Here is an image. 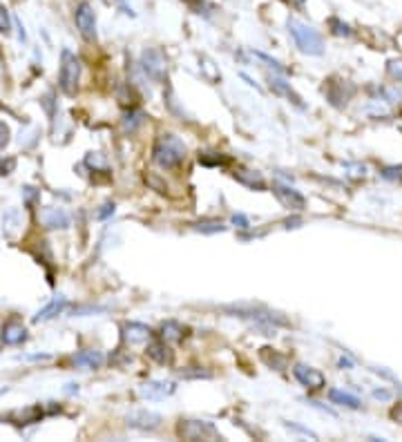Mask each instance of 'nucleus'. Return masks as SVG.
Instances as JSON below:
<instances>
[{"label": "nucleus", "instance_id": "obj_30", "mask_svg": "<svg viewBox=\"0 0 402 442\" xmlns=\"http://www.w3.org/2000/svg\"><path fill=\"white\" fill-rule=\"evenodd\" d=\"M380 175H383V179H387V181L402 183V166H387L380 170Z\"/></svg>", "mask_w": 402, "mask_h": 442}, {"label": "nucleus", "instance_id": "obj_35", "mask_svg": "<svg viewBox=\"0 0 402 442\" xmlns=\"http://www.w3.org/2000/svg\"><path fill=\"white\" fill-rule=\"evenodd\" d=\"M252 56H257L259 61H264V63H268V68H273L275 72H280V74H284V72H287V70H284V68L280 65V63H278V61H273L271 56H266V54H262V52H252Z\"/></svg>", "mask_w": 402, "mask_h": 442}, {"label": "nucleus", "instance_id": "obj_12", "mask_svg": "<svg viewBox=\"0 0 402 442\" xmlns=\"http://www.w3.org/2000/svg\"><path fill=\"white\" fill-rule=\"evenodd\" d=\"M177 386L172 382H145L141 384L139 395L147 397V400H163V397L172 395Z\"/></svg>", "mask_w": 402, "mask_h": 442}, {"label": "nucleus", "instance_id": "obj_23", "mask_svg": "<svg viewBox=\"0 0 402 442\" xmlns=\"http://www.w3.org/2000/svg\"><path fill=\"white\" fill-rule=\"evenodd\" d=\"M199 164L206 168H219V166H228L230 157L221 152H199Z\"/></svg>", "mask_w": 402, "mask_h": 442}, {"label": "nucleus", "instance_id": "obj_25", "mask_svg": "<svg viewBox=\"0 0 402 442\" xmlns=\"http://www.w3.org/2000/svg\"><path fill=\"white\" fill-rule=\"evenodd\" d=\"M195 230H201V232H221L226 228L224 223H221L219 219H204V221H197L193 226Z\"/></svg>", "mask_w": 402, "mask_h": 442}, {"label": "nucleus", "instance_id": "obj_38", "mask_svg": "<svg viewBox=\"0 0 402 442\" xmlns=\"http://www.w3.org/2000/svg\"><path fill=\"white\" fill-rule=\"evenodd\" d=\"M389 418H391V420H394V423L402 425V400H400L398 404H394V407H391V411H389Z\"/></svg>", "mask_w": 402, "mask_h": 442}, {"label": "nucleus", "instance_id": "obj_8", "mask_svg": "<svg viewBox=\"0 0 402 442\" xmlns=\"http://www.w3.org/2000/svg\"><path fill=\"white\" fill-rule=\"evenodd\" d=\"M293 375H295V380H298L302 386H306V389H311V391H320V389H324V386H326L324 373L313 369V366L295 364L293 366Z\"/></svg>", "mask_w": 402, "mask_h": 442}, {"label": "nucleus", "instance_id": "obj_7", "mask_svg": "<svg viewBox=\"0 0 402 442\" xmlns=\"http://www.w3.org/2000/svg\"><path fill=\"white\" fill-rule=\"evenodd\" d=\"M125 425L139 431H156L163 425V418L154 411H147V409H136L125 416Z\"/></svg>", "mask_w": 402, "mask_h": 442}, {"label": "nucleus", "instance_id": "obj_41", "mask_svg": "<svg viewBox=\"0 0 402 442\" xmlns=\"http://www.w3.org/2000/svg\"><path fill=\"white\" fill-rule=\"evenodd\" d=\"M25 199H27V206H34V201H36L34 188H25Z\"/></svg>", "mask_w": 402, "mask_h": 442}, {"label": "nucleus", "instance_id": "obj_42", "mask_svg": "<svg viewBox=\"0 0 402 442\" xmlns=\"http://www.w3.org/2000/svg\"><path fill=\"white\" fill-rule=\"evenodd\" d=\"M373 397H378V400H389L391 393L389 391H383V389H376L373 391Z\"/></svg>", "mask_w": 402, "mask_h": 442}, {"label": "nucleus", "instance_id": "obj_29", "mask_svg": "<svg viewBox=\"0 0 402 442\" xmlns=\"http://www.w3.org/2000/svg\"><path fill=\"white\" fill-rule=\"evenodd\" d=\"M201 63H204V65H201V70H204V77L208 79V81H219L221 79V74H219V70L215 68V63L210 61V58H201Z\"/></svg>", "mask_w": 402, "mask_h": 442}, {"label": "nucleus", "instance_id": "obj_40", "mask_svg": "<svg viewBox=\"0 0 402 442\" xmlns=\"http://www.w3.org/2000/svg\"><path fill=\"white\" fill-rule=\"evenodd\" d=\"M114 208L116 206H114V203H110V201L103 203V208L99 210V219H105V217H110V214H114Z\"/></svg>", "mask_w": 402, "mask_h": 442}, {"label": "nucleus", "instance_id": "obj_15", "mask_svg": "<svg viewBox=\"0 0 402 442\" xmlns=\"http://www.w3.org/2000/svg\"><path fill=\"white\" fill-rule=\"evenodd\" d=\"M232 179H235L237 183H241V186L250 188V190H266V181H264V177L255 170L237 168L235 172H232Z\"/></svg>", "mask_w": 402, "mask_h": 442}, {"label": "nucleus", "instance_id": "obj_11", "mask_svg": "<svg viewBox=\"0 0 402 442\" xmlns=\"http://www.w3.org/2000/svg\"><path fill=\"white\" fill-rule=\"evenodd\" d=\"M123 342L125 344H130V347H136V344H143L152 338V331L147 329L145 324H139V322H125L123 329Z\"/></svg>", "mask_w": 402, "mask_h": 442}, {"label": "nucleus", "instance_id": "obj_1", "mask_svg": "<svg viewBox=\"0 0 402 442\" xmlns=\"http://www.w3.org/2000/svg\"><path fill=\"white\" fill-rule=\"evenodd\" d=\"M186 159V143L177 134H161L154 141L152 161L163 170H175L184 164Z\"/></svg>", "mask_w": 402, "mask_h": 442}, {"label": "nucleus", "instance_id": "obj_19", "mask_svg": "<svg viewBox=\"0 0 402 442\" xmlns=\"http://www.w3.org/2000/svg\"><path fill=\"white\" fill-rule=\"evenodd\" d=\"M159 336L166 342H184V338L188 336V329L179 324V322H166Z\"/></svg>", "mask_w": 402, "mask_h": 442}, {"label": "nucleus", "instance_id": "obj_34", "mask_svg": "<svg viewBox=\"0 0 402 442\" xmlns=\"http://www.w3.org/2000/svg\"><path fill=\"white\" fill-rule=\"evenodd\" d=\"M86 164H88V166H92L94 170H97V168L105 170V157H103L101 152H92V155H88Z\"/></svg>", "mask_w": 402, "mask_h": 442}, {"label": "nucleus", "instance_id": "obj_5", "mask_svg": "<svg viewBox=\"0 0 402 442\" xmlns=\"http://www.w3.org/2000/svg\"><path fill=\"white\" fill-rule=\"evenodd\" d=\"M74 23H77V29L86 40L97 38V14H94V7L88 0H83V3L74 7Z\"/></svg>", "mask_w": 402, "mask_h": 442}, {"label": "nucleus", "instance_id": "obj_21", "mask_svg": "<svg viewBox=\"0 0 402 442\" xmlns=\"http://www.w3.org/2000/svg\"><path fill=\"white\" fill-rule=\"evenodd\" d=\"M65 306H67V299L65 297H56L54 301H49L43 310H38V315L34 317V322H47L51 317H56L58 313H63V308H65Z\"/></svg>", "mask_w": 402, "mask_h": 442}, {"label": "nucleus", "instance_id": "obj_10", "mask_svg": "<svg viewBox=\"0 0 402 442\" xmlns=\"http://www.w3.org/2000/svg\"><path fill=\"white\" fill-rule=\"evenodd\" d=\"M324 92H326V99L331 101V105L342 107V105H346L348 99L353 96L355 88H353L351 83H346V81H337V83H335V81H329V85L324 88Z\"/></svg>", "mask_w": 402, "mask_h": 442}, {"label": "nucleus", "instance_id": "obj_13", "mask_svg": "<svg viewBox=\"0 0 402 442\" xmlns=\"http://www.w3.org/2000/svg\"><path fill=\"white\" fill-rule=\"evenodd\" d=\"M268 83H271V90L278 94V96H282V99H287L289 103H293L295 107H304V103H302V96L295 92L293 88H291V83H287L284 79H280V77H268Z\"/></svg>", "mask_w": 402, "mask_h": 442}, {"label": "nucleus", "instance_id": "obj_6", "mask_svg": "<svg viewBox=\"0 0 402 442\" xmlns=\"http://www.w3.org/2000/svg\"><path fill=\"white\" fill-rule=\"evenodd\" d=\"M141 68H143V72H145L152 81L163 83V79H166V70H168V63H166L163 52L156 49V47H147V49H143V54H141Z\"/></svg>", "mask_w": 402, "mask_h": 442}, {"label": "nucleus", "instance_id": "obj_37", "mask_svg": "<svg viewBox=\"0 0 402 442\" xmlns=\"http://www.w3.org/2000/svg\"><path fill=\"white\" fill-rule=\"evenodd\" d=\"M232 223H235L237 228H241V230L250 228V219L246 217V214H235V217H232Z\"/></svg>", "mask_w": 402, "mask_h": 442}, {"label": "nucleus", "instance_id": "obj_17", "mask_svg": "<svg viewBox=\"0 0 402 442\" xmlns=\"http://www.w3.org/2000/svg\"><path fill=\"white\" fill-rule=\"evenodd\" d=\"M145 353H147V358L154 360V362H159V364H172V358H175L166 340H154V342H150V344H147Z\"/></svg>", "mask_w": 402, "mask_h": 442}, {"label": "nucleus", "instance_id": "obj_20", "mask_svg": "<svg viewBox=\"0 0 402 442\" xmlns=\"http://www.w3.org/2000/svg\"><path fill=\"white\" fill-rule=\"evenodd\" d=\"M40 418H43V409L40 407H27L12 413V420L16 425H31V423H38Z\"/></svg>", "mask_w": 402, "mask_h": 442}, {"label": "nucleus", "instance_id": "obj_9", "mask_svg": "<svg viewBox=\"0 0 402 442\" xmlns=\"http://www.w3.org/2000/svg\"><path fill=\"white\" fill-rule=\"evenodd\" d=\"M273 195L278 197V201L282 203L287 210H293V212H300L306 208V199L302 192H298L295 188L291 186H282V183H275L273 186Z\"/></svg>", "mask_w": 402, "mask_h": 442}, {"label": "nucleus", "instance_id": "obj_18", "mask_svg": "<svg viewBox=\"0 0 402 442\" xmlns=\"http://www.w3.org/2000/svg\"><path fill=\"white\" fill-rule=\"evenodd\" d=\"M74 366H83V369H99L103 364L101 351H81L79 355H74Z\"/></svg>", "mask_w": 402, "mask_h": 442}, {"label": "nucleus", "instance_id": "obj_4", "mask_svg": "<svg viewBox=\"0 0 402 442\" xmlns=\"http://www.w3.org/2000/svg\"><path fill=\"white\" fill-rule=\"evenodd\" d=\"M177 436L184 440H221L217 427L204 420H182L177 425Z\"/></svg>", "mask_w": 402, "mask_h": 442}, {"label": "nucleus", "instance_id": "obj_36", "mask_svg": "<svg viewBox=\"0 0 402 442\" xmlns=\"http://www.w3.org/2000/svg\"><path fill=\"white\" fill-rule=\"evenodd\" d=\"M9 136H12V132H9L7 123L0 121V150H5L9 145Z\"/></svg>", "mask_w": 402, "mask_h": 442}, {"label": "nucleus", "instance_id": "obj_14", "mask_svg": "<svg viewBox=\"0 0 402 442\" xmlns=\"http://www.w3.org/2000/svg\"><path fill=\"white\" fill-rule=\"evenodd\" d=\"M27 338V329L20 319H9L3 324V342L9 344V347H16V344L25 342Z\"/></svg>", "mask_w": 402, "mask_h": 442}, {"label": "nucleus", "instance_id": "obj_2", "mask_svg": "<svg viewBox=\"0 0 402 442\" xmlns=\"http://www.w3.org/2000/svg\"><path fill=\"white\" fill-rule=\"evenodd\" d=\"M289 31L295 40V45H298L304 54H311V56H320V54H324V38L315 27L302 23L298 18H289Z\"/></svg>", "mask_w": 402, "mask_h": 442}, {"label": "nucleus", "instance_id": "obj_26", "mask_svg": "<svg viewBox=\"0 0 402 442\" xmlns=\"http://www.w3.org/2000/svg\"><path fill=\"white\" fill-rule=\"evenodd\" d=\"M259 355H262V360H264V362H266L268 366H273V369H278V371L282 369L284 364H287V358H284V355H278L275 351H273V358H271V353H268L266 349H262V353H259Z\"/></svg>", "mask_w": 402, "mask_h": 442}, {"label": "nucleus", "instance_id": "obj_24", "mask_svg": "<svg viewBox=\"0 0 402 442\" xmlns=\"http://www.w3.org/2000/svg\"><path fill=\"white\" fill-rule=\"evenodd\" d=\"M184 5H188L190 12H195V14H204V16H210L217 9L215 3H210V0H182Z\"/></svg>", "mask_w": 402, "mask_h": 442}, {"label": "nucleus", "instance_id": "obj_31", "mask_svg": "<svg viewBox=\"0 0 402 442\" xmlns=\"http://www.w3.org/2000/svg\"><path fill=\"white\" fill-rule=\"evenodd\" d=\"M12 31V16H9V9L0 3V34H9Z\"/></svg>", "mask_w": 402, "mask_h": 442}, {"label": "nucleus", "instance_id": "obj_39", "mask_svg": "<svg viewBox=\"0 0 402 442\" xmlns=\"http://www.w3.org/2000/svg\"><path fill=\"white\" fill-rule=\"evenodd\" d=\"M145 183H150L152 188H156V192H166L168 190V186H163V183L159 181L154 175H145Z\"/></svg>", "mask_w": 402, "mask_h": 442}, {"label": "nucleus", "instance_id": "obj_3", "mask_svg": "<svg viewBox=\"0 0 402 442\" xmlns=\"http://www.w3.org/2000/svg\"><path fill=\"white\" fill-rule=\"evenodd\" d=\"M79 79H81V61L77 54L70 49H63L61 54V74H58V85L67 96H74L79 90Z\"/></svg>", "mask_w": 402, "mask_h": 442}, {"label": "nucleus", "instance_id": "obj_22", "mask_svg": "<svg viewBox=\"0 0 402 442\" xmlns=\"http://www.w3.org/2000/svg\"><path fill=\"white\" fill-rule=\"evenodd\" d=\"M329 397L333 404H340V407H346V409H360V400L355 395L346 393V391H340V389H331L329 391Z\"/></svg>", "mask_w": 402, "mask_h": 442}, {"label": "nucleus", "instance_id": "obj_28", "mask_svg": "<svg viewBox=\"0 0 402 442\" xmlns=\"http://www.w3.org/2000/svg\"><path fill=\"white\" fill-rule=\"evenodd\" d=\"M329 27H331V34H335V36H351L353 34L351 27H348L346 23H342L340 18H331Z\"/></svg>", "mask_w": 402, "mask_h": 442}, {"label": "nucleus", "instance_id": "obj_33", "mask_svg": "<svg viewBox=\"0 0 402 442\" xmlns=\"http://www.w3.org/2000/svg\"><path fill=\"white\" fill-rule=\"evenodd\" d=\"M14 170H16V159H14V157L0 159V177H5V175H12Z\"/></svg>", "mask_w": 402, "mask_h": 442}, {"label": "nucleus", "instance_id": "obj_32", "mask_svg": "<svg viewBox=\"0 0 402 442\" xmlns=\"http://www.w3.org/2000/svg\"><path fill=\"white\" fill-rule=\"evenodd\" d=\"M387 74H389L391 79L402 81V58H391L387 63Z\"/></svg>", "mask_w": 402, "mask_h": 442}, {"label": "nucleus", "instance_id": "obj_27", "mask_svg": "<svg viewBox=\"0 0 402 442\" xmlns=\"http://www.w3.org/2000/svg\"><path fill=\"white\" fill-rule=\"evenodd\" d=\"M141 123H143V114L134 112V110H130L128 114L123 116V127H125V130H130V132H134Z\"/></svg>", "mask_w": 402, "mask_h": 442}, {"label": "nucleus", "instance_id": "obj_16", "mask_svg": "<svg viewBox=\"0 0 402 442\" xmlns=\"http://www.w3.org/2000/svg\"><path fill=\"white\" fill-rule=\"evenodd\" d=\"M40 223H43L45 228H67L70 214L61 208H45L40 210Z\"/></svg>", "mask_w": 402, "mask_h": 442}]
</instances>
